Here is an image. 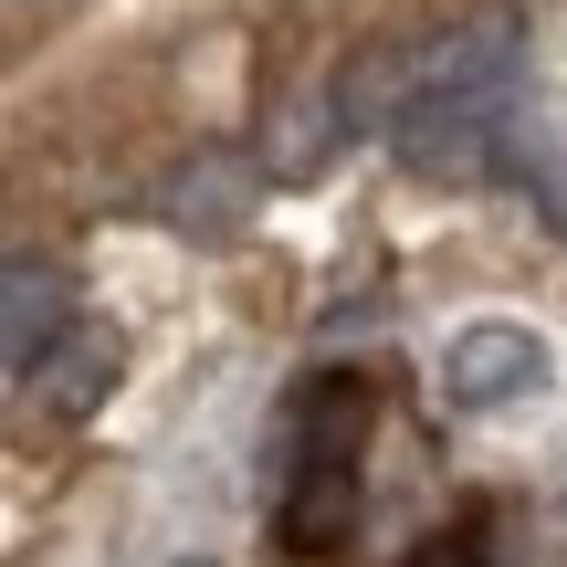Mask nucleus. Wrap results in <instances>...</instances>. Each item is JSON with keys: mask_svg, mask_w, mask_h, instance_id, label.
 Returning a JSON list of instances; mask_svg holds the SVG:
<instances>
[{"mask_svg": "<svg viewBox=\"0 0 567 567\" xmlns=\"http://www.w3.org/2000/svg\"><path fill=\"white\" fill-rule=\"evenodd\" d=\"M105 379H116V337H95V326H84V358H74V326L42 347V400L53 410H95Z\"/></svg>", "mask_w": 567, "mask_h": 567, "instance_id": "39448f33", "label": "nucleus"}, {"mask_svg": "<svg viewBox=\"0 0 567 567\" xmlns=\"http://www.w3.org/2000/svg\"><path fill=\"white\" fill-rule=\"evenodd\" d=\"M358 463H368V389L305 379L295 421H284V484H274V536L295 557H326L358 526Z\"/></svg>", "mask_w": 567, "mask_h": 567, "instance_id": "f03ea898", "label": "nucleus"}, {"mask_svg": "<svg viewBox=\"0 0 567 567\" xmlns=\"http://www.w3.org/2000/svg\"><path fill=\"white\" fill-rule=\"evenodd\" d=\"M410 567H494V536L484 526H442L431 547H410Z\"/></svg>", "mask_w": 567, "mask_h": 567, "instance_id": "423d86ee", "label": "nucleus"}, {"mask_svg": "<svg viewBox=\"0 0 567 567\" xmlns=\"http://www.w3.org/2000/svg\"><path fill=\"white\" fill-rule=\"evenodd\" d=\"M515 84H526V21L463 11L410 53H379V126L410 168H463L515 126Z\"/></svg>", "mask_w": 567, "mask_h": 567, "instance_id": "f257e3e1", "label": "nucleus"}, {"mask_svg": "<svg viewBox=\"0 0 567 567\" xmlns=\"http://www.w3.org/2000/svg\"><path fill=\"white\" fill-rule=\"evenodd\" d=\"M74 326V284L42 252H0V368H42V347Z\"/></svg>", "mask_w": 567, "mask_h": 567, "instance_id": "20e7f679", "label": "nucleus"}, {"mask_svg": "<svg viewBox=\"0 0 567 567\" xmlns=\"http://www.w3.org/2000/svg\"><path fill=\"white\" fill-rule=\"evenodd\" d=\"M442 389L463 410H515V400H536L547 389V347L526 337V326H463V337L442 347Z\"/></svg>", "mask_w": 567, "mask_h": 567, "instance_id": "7ed1b4c3", "label": "nucleus"}]
</instances>
